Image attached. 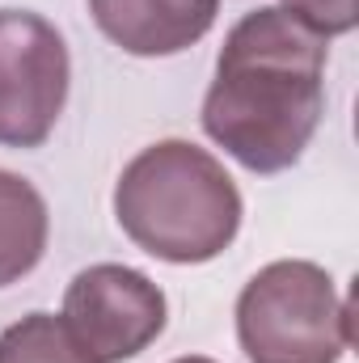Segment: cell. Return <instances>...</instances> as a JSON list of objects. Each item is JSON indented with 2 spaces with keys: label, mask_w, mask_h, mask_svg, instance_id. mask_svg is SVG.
<instances>
[{
  "label": "cell",
  "mask_w": 359,
  "mask_h": 363,
  "mask_svg": "<svg viewBox=\"0 0 359 363\" xmlns=\"http://www.w3.org/2000/svg\"><path fill=\"white\" fill-rule=\"evenodd\" d=\"M330 38L279 4L245 13L216 60L203 131L250 174L292 169L326 114Z\"/></svg>",
  "instance_id": "cell-1"
},
{
  "label": "cell",
  "mask_w": 359,
  "mask_h": 363,
  "mask_svg": "<svg viewBox=\"0 0 359 363\" xmlns=\"http://www.w3.org/2000/svg\"><path fill=\"white\" fill-rule=\"evenodd\" d=\"M283 13H292L300 26H309L313 34L321 38H334V34H351L359 21L355 0H279Z\"/></svg>",
  "instance_id": "cell-9"
},
{
  "label": "cell",
  "mask_w": 359,
  "mask_h": 363,
  "mask_svg": "<svg viewBox=\"0 0 359 363\" xmlns=\"http://www.w3.org/2000/svg\"><path fill=\"white\" fill-rule=\"evenodd\" d=\"M97 30L140 60H161L194 47L220 13V0H89Z\"/></svg>",
  "instance_id": "cell-6"
},
{
  "label": "cell",
  "mask_w": 359,
  "mask_h": 363,
  "mask_svg": "<svg viewBox=\"0 0 359 363\" xmlns=\"http://www.w3.org/2000/svg\"><path fill=\"white\" fill-rule=\"evenodd\" d=\"M237 342L250 363H338L351 351V308L330 271L283 258L241 287Z\"/></svg>",
  "instance_id": "cell-3"
},
{
  "label": "cell",
  "mask_w": 359,
  "mask_h": 363,
  "mask_svg": "<svg viewBox=\"0 0 359 363\" xmlns=\"http://www.w3.org/2000/svg\"><path fill=\"white\" fill-rule=\"evenodd\" d=\"M0 363H89L64 317L30 313L0 334Z\"/></svg>",
  "instance_id": "cell-8"
},
{
  "label": "cell",
  "mask_w": 359,
  "mask_h": 363,
  "mask_svg": "<svg viewBox=\"0 0 359 363\" xmlns=\"http://www.w3.org/2000/svg\"><path fill=\"white\" fill-rule=\"evenodd\" d=\"M174 363H216V359H207V355H182V359H174Z\"/></svg>",
  "instance_id": "cell-10"
},
{
  "label": "cell",
  "mask_w": 359,
  "mask_h": 363,
  "mask_svg": "<svg viewBox=\"0 0 359 363\" xmlns=\"http://www.w3.org/2000/svg\"><path fill=\"white\" fill-rule=\"evenodd\" d=\"M241 190L228 169L190 140L148 144L114 186L118 228L153 258L199 267L220 258L241 233Z\"/></svg>",
  "instance_id": "cell-2"
},
{
  "label": "cell",
  "mask_w": 359,
  "mask_h": 363,
  "mask_svg": "<svg viewBox=\"0 0 359 363\" xmlns=\"http://www.w3.org/2000/svg\"><path fill=\"white\" fill-rule=\"evenodd\" d=\"M60 317L89 363H123L161 338L170 304L144 271L97 262L68 283Z\"/></svg>",
  "instance_id": "cell-5"
},
{
  "label": "cell",
  "mask_w": 359,
  "mask_h": 363,
  "mask_svg": "<svg viewBox=\"0 0 359 363\" xmlns=\"http://www.w3.org/2000/svg\"><path fill=\"white\" fill-rule=\"evenodd\" d=\"M47 199L26 178L0 169V287L26 279L47 254Z\"/></svg>",
  "instance_id": "cell-7"
},
{
  "label": "cell",
  "mask_w": 359,
  "mask_h": 363,
  "mask_svg": "<svg viewBox=\"0 0 359 363\" xmlns=\"http://www.w3.org/2000/svg\"><path fill=\"white\" fill-rule=\"evenodd\" d=\"M68 81L72 64L64 34L30 9H0V144H47L64 114Z\"/></svg>",
  "instance_id": "cell-4"
}]
</instances>
